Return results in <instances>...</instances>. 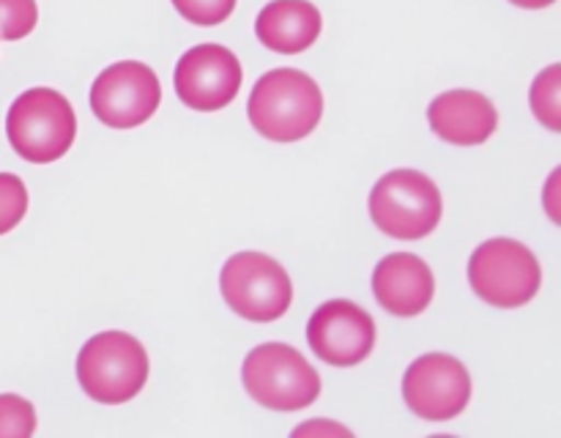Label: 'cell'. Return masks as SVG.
<instances>
[{
  "label": "cell",
  "instance_id": "e0dca14e",
  "mask_svg": "<svg viewBox=\"0 0 561 438\" xmlns=\"http://www.w3.org/2000/svg\"><path fill=\"white\" fill-rule=\"evenodd\" d=\"M36 22V0H0V38L3 42H20L31 36Z\"/></svg>",
  "mask_w": 561,
  "mask_h": 438
},
{
  "label": "cell",
  "instance_id": "ac0fdd59",
  "mask_svg": "<svg viewBox=\"0 0 561 438\" xmlns=\"http://www.w3.org/2000/svg\"><path fill=\"white\" fill-rule=\"evenodd\" d=\"M27 214V189L20 175L0 173V235L14 230Z\"/></svg>",
  "mask_w": 561,
  "mask_h": 438
},
{
  "label": "cell",
  "instance_id": "7a4b0ae2",
  "mask_svg": "<svg viewBox=\"0 0 561 438\" xmlns=\"http://www.w3.org/2000/svg\"><path fill=\"white\" fill-rule=\"evenodd\" d=\"M5 135L14 153H20L25 162L49 164L75 146V107L55 88H31L9 107Z\"/></svg>",
  "mask_w": 561,
  "mask_h": 438
},
{
  "label": "cell",
  "instance_id": "5b68a950",
  "mask_svg": "<svg viewBox=\"0 0 561 438\" xmlns=\"http://www.w3.org/2000/svg\"><path fill=\"white\" fill-rule=\"evenodd\" d=\"M442 192L420 170H392L370 192V217L381 233L420 241L442 222Z\"/></svg>",
  "mask_w": 561,
  "mask_h": 438
},
{
  "label": "cell",
  "instance_id": "ba28073f",
  "mask_svg": "<svg viewBox=\"0 0 561 438\" xmlns=\"http://www.w3.org/2000/svg\"><path fill=\"white\" fill-rule=\"evenodd\" d=\"M162 102V85L151 66L118 60L93 80L91 110L110 129H135L146 124Z\"/></svg>",
  "mask_w": 561,
  "mask_h": 438
},
{
  "label": "cell",
  "instance_id": "9c48e42d",
  "mask_svg": "<svg viewBox=\"0 0 561 438\" xmlns=\"http://www.w3.org/2000/svg\"><path fill=\"white\" fill-rule=\"evenodd\" d=\"M403 397L420 419H455L471 400V376L455 356L425 354L403 376Z\"/></svg>",
  "mask_w": 561,
  "mask_h": 438
},
{
  "label": "cell",
  "instance_id": "d6986e66",
  "mask_svg": "<svg viewBox=\"0 0 561 438\" xmlns=\"http://www.w3.org/2000/svg\"><path fill=\"white\" fill-rule=\"evenodd\" d=\"M239 0H173L175 11L184 16L186 22L201 27L222 25L230 14H233Z\"/></svg>",
  "mask_w": 561,
  "mask_h": 438
},
{
  "label": "cell",
  "instance_id": "277c9868",
  "mask_svg": "<svg viewBox=\"0 0 561 438\" xmlns=\"http://www.w3.org/2000/svg\"><path fill=\"white\" fill-rule=\"evenodd\" d=\"M241 381L252 400L272 411H301L321 394L316 367L288 343H263L250 350L241 367Z\"/></svg>",
  "mask_w": 561,
  "mask_h": 438
},
{
  "label": "cell",
  "instance_id": "ffe728a7",
  "mask_svg": "<svg viewBox=\"0 0 561 438\" xmlns=\"http://www.w3.org/2000/svg\"><path fill=\"white\" fill-rule=\"evenodd\" d=\"M312 430H332V433H337V436H351V430H345V427H340V425H321V422H310V425H305V427H296L294 430V436H307V433H312Z\"/></svg>",
  "mask_w": 561,
  "mask_h": 438
},
{
  "label": "cell",
  "instance_id": "44dd1931",
  "mask_svg": "<svg viewBox=\"0 0 561 438\" xmlns=\"http://www.w3.org/2000/svg\"><path fill=\"white\" fill-rule=\"evenodd\" d=\"M510 3L520 5V9H548V5H553L557 0H510Z\"/></svg>",
  "mask_w": 561,
  "mask_h": 438
},
{
  "label": "cell",
  "instance_id": "7c38bea8",
  "mask_svg": "<svg viewBox=\"0 0 561 438\" xmlns=\"http://www.w3.org/2000/svg\"><path fill=\"white\" fill-rule=\"evenodd\" d=\"M373 293L378 304L400 318H414L431 307L436 279L431 266L411 252H392L373 272Z\"/></svg>",
  "mask_w": 561,
  "mask_h": 438
},
{
  "label": "cell",
  "instance_id": "30bf717a",
  "mask_svg": "<svg viewBox=\"0 0 561 438\" xmlns=\"http://www.w3.org/2000/svg\"><path fill=\"white\" fill-rule=\"evenodd\" d=\"M244 71L239 58L222 44H197L181 55L175 66V93L197 113H214L228 107L239 93Z\"/></svg>",
  "mask_w": 561,
  "mask_h": 438
},
{
  "label": "cell",
  "instance_id": "4fadbf2b",
  "mask_svg": "<svg viewBox=\"0 0 561 438\" xmlns=\"http://www.w3.org/2000/svg\"><path fill=\"white\" fill-rule=\"evenodd\" d=\"M427 120L431 129L453 146H482L496 131L499 113L485 93L458 88L433 99Z\"/></svg>",
  "mask_w": 561,
  "mask_h": 438
},
{
  "label": "cell",
  "instance_id": "3957f363",
  "mask_svg": "<svg viewBox=\"0 0 561 438\" xmlns=\"http://www.w3.org/2000/svg\"><path fill=\"white\" fill-rule=\"evenodd\" d=\"M82 392L104 405H118L142 392L148 381V354L126 332L93 334L77 356Z\"/></svg>",
  "mask_w": 561,
  "mask_h": 438
},
{
  "label": "cell",
  "instance_id": "6da1fadb",
  "mask_svg": "<svg viewBox=\"0 0 561 438\" xmlns=\"http://www.w3.org/2000/svg\"><path fill=\"white\" fill-rule=\"evenodd\" d=\"M247 115L257 135L266 140L296 142L321 124L323 93L305 71L274 69L252 88Z\"/></svg>",
  "mask_w": 561,
  "mask_h": 438
},
{
  "label": "cell",
  "instance_id": "9a60e30c",
  "mask_svg": "<svg viewBox=\"0 0 561 438\" xmlns=\"http://www.w3.org/2000/svg\"><path fill=\"white\" fill-rule=\"evenodd\" d=\"M559 91H561V66L553 64L537 77L535 88H531V107H535V115L551 131L561 129Z\"/></svg>",
  "mask_w": 561,
  "mask_h": 438
},
{
  "label": "cell",
  "instance_id": "8fae6325",
  "mask_svg": "<svg viewBox=\"0 0 561 438\" xmlns=\"http://www.w3.org/2000/svg\"><path fill=\"white\" fill-rule=\"evenodd\" d=\"M307 343L327 365L354 367L373 354L376 321L354 301L332 299L312 312L307 323Z\"/></svg>",
  "mask_w": 561,
  "mask_h": 438
},
{
  "label": "cell",
  "instance_id": "52a82bcc",
  "mask_svg": "<svg viewBox=\"0 0 561 438\" xmlns=\"http://www.w3.org/2000/svg\"><path fill=\"white\" fill-rule=\"evenodd\" d=\"M219 288L236 315L255 323L277 321L294 301L288 272L263 252H236L222 266Z\"/></svg>",
  "mask_w": 561,
  "mask_h": 438
},
{
  "label": "cell",
  "instance_id": "5bb4252c",
  "mask_svg": "<svg viewBox=\"0 0 561 438\" xmlns=\"http://www.w3.org/2000/svg\"><path fill=\"white\" fill-rule=\"evenodd\" d=\"M323 16L310 0H272L255 20V33L263 47L283 55H296L318 42Z\"/></svg>",
  "mask_w": 561,
  "mask_h": 438
},
{
  "label": "cell",
  "instance_id": "2e32d148",
  "mask_svg": "<svg viewBox=\"0 0 561 438\" xmlns=\"http://www.w3.org/2000/svg\"><path fill=\"white\" fill-rule=\"evenodd\" d=\"M36 433V408L20 394H0V438H31Z\"/></svg>",
  "mask_w": 561,
  "mask_h": 438
},
{
  "label": "cell",
  "instance_id": "8992f818",
  "mask_svg": "<svg viewBox=\"0 0 561 438\" xmlns=\"http://www.w3.org/2000/svg\"><path fill=\"white\" fill-rule=\"evenodd\" d=\"M469 283L485 304L513 310L540 293L542 268L535 252L520 241L491 239L471 255Z\"/></svg>",
  "mask_w": 561,
  "mask_h": 438
}]
</instances>
